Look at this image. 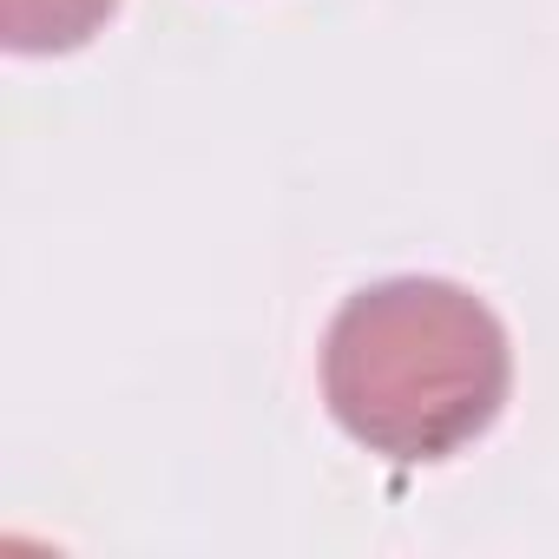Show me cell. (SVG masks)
<instances>
[{
    "instance_id": "6da1fadb",
    "label": "cell",
    "mask_w": 559,
    "mask_h": 559,
    "mask_svg": "<svg viewBox=\"0 0 559 559\" xmlns=\"http://www.w3.org/2000/svg\"><path fill=\"white\" fill-rule=\"evenodd\" d=\"M513 382L500 317L441 276H389L349 297L323 343L330 415L389 461H448L493 428Z\"/></svg>"
},
{
    "instance_id": "7a4b0ae2",
    "label": "cell",
    "mask_w": 559,
    "mask_h": 559,
    "mask_svg": "<svg viewBox=\"0 0 559 559\" xmlns=\"http://www.w3.org/2000/svg\"><path fill=\"white\" fill-rule=\"evenodd\" d=\"M119 0H0V40L14 53H67L112 21Z\"/></svg>"
}]
</instances>
